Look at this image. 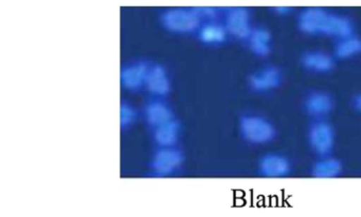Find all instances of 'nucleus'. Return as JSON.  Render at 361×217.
<instances>
[{
  "mask_svg": "<svg viewBox=\"0 0 361 217\" xmlns=\"http://www.w3.org/2000/svg\"><path fill=\"white\" fill-rule=\"evenodd\" d=\"M298 27L305 35L314 37L341 39L354 35V25L350 18L321 8H308L301 11L298 16Z\"/></svg>",
  "mask_w": 361,
  "mask_h": 217,
  "instance_id": "obj_1",
  "label": "nucleus"
},
{
  "mask_svg": "<svg viewBox=\"0 0 361 217\" xmlns=\"http://www.w3.org/2000/svg\"><path fill=\"white\" fill-rule=\"evenodd\" d=\"M240 132L244 140L255 145H264L276 138L274 124L259 115L248 113L240 120Z\"/></svg>",
  "mask_w": 361,
  "mask_h": 217,
  "instance_id": "obj_2",
  "label": "nucleus"
},
{
  "mask_svg": "<svg viewBox=\"0 0 361 217\" xmlns=\"http://www.w3.org/2000/svg\"><path fill=\"white\" fill-rule=\"evenodd\" d=\"M307 140L316 155L327 157L335 147V130L325 120H316L308 128Z\"/></svg>",
  "mask_w": 361,
  "mask_h": 217,
  "instance_id": "obj_3",
  "label": "nucleus"
},
{
  "mask_svg": "<svg viewBox=\"0 0 361 217\" xmlns=\"http://www.w3.org/2000/svg\"><path fill=\"white\" fill-rule=\"evenodd\" d=\"M161 23L172 32L190 33L200 28V16L195 10L172 9L162 14Z\"/></svg>",
  "mask_w": 361,
  "mask_h": 217,
  "instance_id": "obj_4",
  "label": "nucleus"
},
{
  "mask_svg": "<svg viewBox=\"0 0 361 217\" xmlns=\"http://www.w3.org/2000/svg\"><path fill=\"white\" fill-rule=\"evenodd\" d=\"M283 82V73L279 67H263L249 78V87L252 92L264 94L280 87Z\"/></svg>",
  "mask_w": 361,
  "mask_h": 217,
  "instance_id": "obj_5",
  "label": "nucleus"
},
{
  "mask_svg": "<svg viewBox=\"0 0 361 217\" xmlns=\"http://www.w3.org/2000/svg\"><path fill=\"white\" fill-rule=\"evenodd\" d=\"M183 162V155L178 149L173 147H162L154 155L151 168L154 174L159 176L172 174Z\"/></svg>",
  "mask_w": 361,
  "mask_h": 217,
  "instance_id": "obj_6",
  "label": "nucleus"
},
{
  "mask_svg": "<svg viewBox=\"0 0 361 217\" xmlns=\"http://www.w3.org/2000/svg\"><path fill=\"white\" fill-rule=\"evenodd\" d=\"M225 28L229 35L236 39H248L252 32L251 16L245 8H234L226 16Z\"/></svg>",
  "mask_w": 361,
  "mask_h": 217,
  "instance_id": "obj_7",
  "label": "nucleus"
},
{
  "mask_svg": "<svg viewBox=\"0 0 361 217\" xmlns=\"http://www.w3.org/2000/svg\"><path fill=\"white\" fill-rule=\"evenodd\" d=\"M335 106L333 97L325 92H312L304 99L303 108L305 113L316 120H323L331 113Z\"/></svg>",
  "mask_w": 361,
  "mask_h": 217,
  "instance_id": "obj_8",
  "label": "nucleus"
},
{
  "mask_svg": "<svg viewBox=\"0 0 361 217\" xmlns=\"http://www.w3.org/2000/svg\"><path fill=\"white\" fill-rule=\"evenodd\" d=\"M259 172L262 176L281 178L291 172L290 160L281 154H266L259 161Z\"/></svg>",
  "mask_w": 361,
  "mask_h": 217,
  "instance_id": "obj_9",
  "label": "nucleus"
},
{
  "mask_svg": "<svg viewBox=\"0 0 361 217\" xmlns=\"http://www.w3.org/2000/svg\"><path fill=\"white\" fill-rule=\"evenodd\" d=\"M301 65L310 73H327L335 67V58L321 50H310L302 54Z\"/></svg>",
  "mask_w": 361,
  "mask_h": 217,
  "instance_id": "obj_10",
  "label": "nucleus"
},
{
  "mask_svg": "<svg viewBox=\"0 0 361 217\" xmlns=\"http://www.w3.org/2000/svg\"><path fill=\"white\" fill-rule=\"evenodd\" d=\"M145 86L155 96H166L171 90V82L166 68L161 65L149 67Z\"/></svg>",
  "mask_w": 361,
  "mask_h": 217,
  "instance_id": "obj_11",
  "label": "nucleus"
},
{
  "mask_svg": "<svg viewBox=\"0 0 361 217\" xmlns=\"http://www.w3.org/2000/svg\"><path fill=\"white\" fill-rule=\"evenodd\" d=\"M149 67L147 63L138 62L124 67L121 71V82L124 87L137 90L145 85Z\"/></svg>",
  "mask_w": 361,
  "mask_h": 217,
  "instance_id": "obj_12",
  "label": "nucleus"
},
{
  "mask_svg": "<svg viewBox=\"0 0 361 217\" xmlns=\"http://www.w3.org/2000/svg\"><path fill=\"white\" fill-rule=\"evenodd\" d=\"M247 41L249 49L255 56L265 58L271 52L272 37L267 29H253Z\"/></svg>",
  "mask_w": 361,
  "mask_h": 217,
  "instance_id": "obj_13",
  "label": "nucleus"
},
{
  "mask_svg": "<svg viewBox=\"0 0 361 217\" xmlns=\"http://www.w3.org/2000/svg\"><path fill=\"white\" fill-rule=\"evenodd\" d=\"M145 119L149 125L154 128L162 125L173 120V113L170 107L161 101H152L147 103L145 109Z\"/></svg>",
  "mask_w": 361,
  "mask_h": 217,
  "instance_id": "obj_14",
  "label": "nucleus"
},
{
  "mask_svg": "<svg viewBox=\"0 0 361 217\" xmlns=\"http://www.w3.org/2000/svg\"><path fill=\"white\" fill-rule=\"evenodd\" d=\"M180 126L175 120L166 122L162 125L155 128L154 139L156 143L161 147H173L178 141Z\"/></svg>",
  "mask_w": 361,
  "mask_h": 217,
  "instance_id": "obj_15",
  "label": "nucleus"
},
{
  "mask_svg": "<svg viewBox=\"0 0 361 217\" xmlns=\"http://www.w3.org/2000/svg\"><path fill=\"white\" fill-rule=\"evenodd\" d=\"M342 163L336 158L321 157L312 166V174L316 178H336L341 175Z\"/></svg>",
  "mask_w": 361,
  "mask_h": 217,
  "instance_id": "obj_16",
  "label": "nucleus"
},
{
  "mask_svg": "<svg viewBox=\"0 0 361 217\" xmlns=\"http://www.w3.org/2000/svg\"><path fill=\"white\" fill-rule=\"evenodd\" d=\"M334 52L336 58L341 60L354 58L361 54V39L352 35V37L338 39L334 48Z\"/></svg>",
  "mask_w": 361,
  "mask_h": 217,
  "instance_id": "obj_17",
  "label": "nucleus"
},
{
  "mask_svg": "<svg viewBox=\"0 0 361 217\" xmlns=\"http://www.w3.org/2000/svg\"><path fill=\"white\" fill-rule=\"evenodd\" d=\"M227 35L225 27L212 24L202 27L198 37L200 41L207 45H219L227 39Z\"/></svg>",
  "mask_w": 361,
  "mask_h": 217,
  "instance_id": "obj_18",
  "label": "nucleus"
},
{
  "mask_svg": "<svg viewBox=\"0 0 361 217\" xmlns=\"http://www.w3.org/2000/svg\"><path fill=\"white\" fill-rule=\"evenodd\" d=\"M137 113L134 107L128 103H122L120 107V123L122 128H128L136 120Z\"/></svg>",
  "mask_w": 361,
  "mask_h": 217,
  "instance_id": "obj_19",
  "label": "nucleus"
},
{
  "mask_svg": "<svg viewBox=\"0 0 361 217\" xmlns=\"http://www.w3.org/2000/svg\"><path fill=\"white\" fill-rule=\"evenodd\" d=\"M352 103L355 111H358L359 113H361V92L360 94H356V96L354 97Z\"/></svg>",
  "mask_w": 361,
  "mask_h": 217,
  "instance_id": "obj_20",
  "label": "nucleus"
},
{
  "mask_svg": "<svg viewBox=\"0 0 361 217\" xmlns=\"http://www.w3.org/2000/svg\"><path fill=\"white\" fill-rule=\"evenodd\" d=\"M274 13L279 14V16H288L289 13L293 12V9L287 7H279L274 10Z\"/></svg>",
  "mask_w": 361,
  "mask_h": 217,
  "instance_id": "obj_21",
  "label": "nucleus"
}]
</instances>
